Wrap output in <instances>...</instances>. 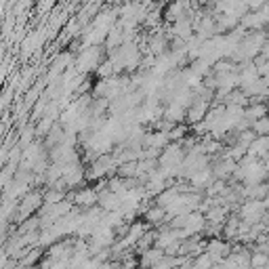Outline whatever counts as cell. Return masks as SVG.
Instances as JSON below:
<instances>
[{"mask_svg":"<svg viewBox=\"0 0 269 269\" xmlns=\"http://www.w3.org/2000/svg\"><path fill=\"white\" fill-rule=\"evenodd\" d=\"M261 213H263V204H261V202H248V204L244 206V219L246 221H259Z\"/></svg>","mask_w":269,"mask_h":269,"instance_id":"obj_1","label":"cell"},{"mask_svg":"<svg viewBox=\"0 0 269 269\" xmlns=\"http://www.w3.org/2000/svg\"><path fill=\"white\" fill-rule=\"evenodd\" d=\"M97 200V196H95V191H82V194H78V198H76V202L78 204H84V206H88V204H93V202Z\"/></svg>","mask_w":269,"mask_h":269,"instance_id":"obj_2","label":"cell"},{"mask_svg":"<svg viewBox=\"0 0 269 269\" xmlns=\"http://www.w3.org/2000/svg\"><path fill=\"white\" fill-rule=\"evenodd\" d=\"M269 261V257L267 255H257V257H253V267H259V269H263V265Z\"/></svg>","mask_w":269,"mask_h":269,"instance_id":"obj_3","label":"cell"},{"mask_svg":"<svg viewBox=\"0 0 269 269\" xmlns=\"http://www.w3.org/2000/svg\"><path fill=\"white\" fill-rule=\"evenodd\" d=\"M162 217H164V210H162V208H153V210L147 213V219H149V221H160Z\"/></svg>","mask_w":269,"mask_h":269,"instance_id":"obj_4","label":"cell"}]
</instances>
